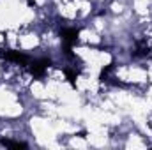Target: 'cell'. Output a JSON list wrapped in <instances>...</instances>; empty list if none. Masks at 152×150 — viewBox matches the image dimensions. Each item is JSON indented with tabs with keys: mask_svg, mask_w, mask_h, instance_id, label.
<instances>
[{
	"mask_svg": "<svg viewBox=\"0 0 152 150\" xmlns=\"http://www.w3.org/2000/svg\"><path fill=\"white\" fill-rule=\"evenodd\" d=\"M2 145H5L9 149H27V143H23V141H12V140H2Z\"/></svg>",
	"mask_w": 152,
	"mask_h": 150,
	"instance_id": "obj_4",
	"label": "cell"
},
{
	"mask_svg": "<svg viewBox=\"0 0 152 150\" xmlns=\"http://www.w3.org/2000/svg\"><path fill=\"white\" fill-rule=\"evenodd\" d=\"M66 74H67V79L75 85V79H76V73L75 71H71V69H66Z\"/></svg>",
	"mask_w": 152,
	"mask_h": 150,
	"instance_id": "obj_5",
	"label": "cell"
},
{
	"mask_svg": "<svg viewBox=\"0 0 152 150\" xmlns=\"http://www.w3.org/2000/svg\"><path fill=\"white\" fill-rule=\"evenodd\" d=\"M78 34H80V32H78L76 28H64V30L60 32L62 39L66 41V55H67V57H71V46L78 42Z\"/></svg>",
	"mask_w": 152,
	"mask_h": 150,
	"instance_id": "obj_1",
	"label": "cell"
},
{
	"mask_svg": "<svg viewBox=\"0 0 152 150\" xmlns=\"http://www.w3.org/2000/svg\"><path fill=\"white\" fill-rule=\"evenodd\" d=\"M5 60H12V62H18V64H27L28 62V57L20 53V51H12V50H7L4 53H0Z\"/></svg>",
	"mask_w": 152,
	"mask_h": 150,
	"instance_id": "obj_3",
	"label": "cell"
},
{
	"mask_svg": "<svg viewBox=\"0 0 152 150\" xmlns=\"http://www.w3.org/2000/svg\"><path fill=\"white\" fill-rule=\"evenodd\" d=\"M51 62L48 60V58H39V60H34L32 64H30V73L36 76V78H41V76L44 74V71H46V67L50 66Z\"/></svg>",
	"mask_w": 152,
	"mask_h": 150,
	"instance_id": "obj_2",
	"label": "cell"
}]
</instances>
